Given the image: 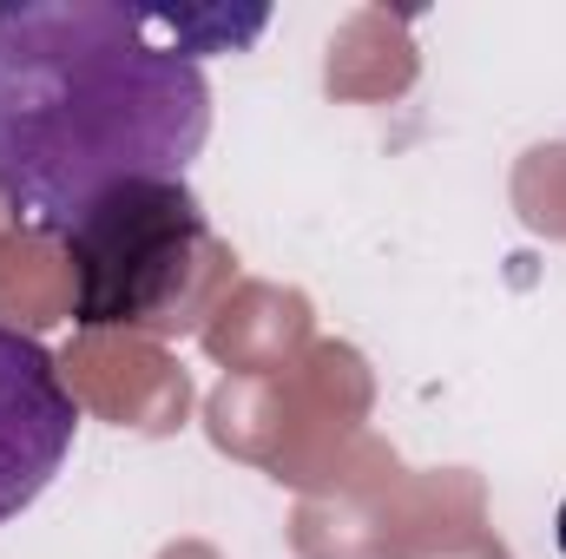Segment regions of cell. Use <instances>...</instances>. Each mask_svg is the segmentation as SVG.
<instances>
[{
    "label": "cell",
    "instance_id": "3",
    "mask_svg": "<svg viewBox=\"0 0 566 559\" xmlns=\"http://www.w3.org/2000/svg\"><path fill=\"white\" fill-rule=\"evenodd\" d=\"M80 434V395L66 389L53 349L13 323H0V527L20 520L53 474L66 467Z\"/></svg>",
    "mask_w": 566,
    "mask_h": 559
},
{
    "label": "cell",
    "instance_id": "1",
    "mask_svg": "<svg viewBox=\"0 0 566 559\" xmlns=\"http://www.w3.org/2000/svg\"><path fill=\"white\" fill-rule=\"evenodd\" d=\"M264 20L126 0L0 7V204L66 238L106 191L185 178L211 133L205 53L258 40Z\"/></svg>",
    "mask_w": 566,
    "mask_h": 559
},
{
    "label": "cell",
    "instance_id": "2",
    "mask_svg": "<svg viewBox=\"0 0 566 559\" xmlns=\"http://www.w3.org/2000/svg\"><path fill=\"white\" fill-rule=\"evenodd\" d=\"M66 264L73 323L171 336L211 289L218 238L185 178H133L66 231Z\"/></svg>",
    "mask_w": 566,
    "mask_h": 559
}]
</instances>
